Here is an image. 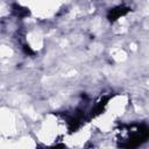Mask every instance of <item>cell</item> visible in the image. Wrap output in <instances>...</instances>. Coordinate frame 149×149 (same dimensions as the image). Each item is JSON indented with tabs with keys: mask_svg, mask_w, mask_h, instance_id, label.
Listing matches in <instances>:
<instances>
[{
	"mask_svg": "<svg viewBox=\"0 0 149 149\" xmlns=\"http://www.w3.org/2000/svg\"><path fill=\"white\" fill-rule=\"evenodd\" d=\"M24 51H26L27 54H30V55H33V54H34V52H33V50H31L28 45H24Z\"/></svg>",
	"mask_w": 149,
	"mask_h": 149,
	"instance_id": "cell-3",
	"label": "cell"
},
{
	"mask_svg": "<svg viewBox=\"0 0 149 149\" xmlns=\"http://www.w3.org/2000/svg\"><path fill=\"white\" fill-rule=\"evenodd\" d=\"M128 10H129V9H128V8H125V7H118V8H114V9H112V10L108 13V19H109L111 21H114V20H116L118 17L125 15Z\"/></svg>",
	"mask_w": 149,
	"mask_h": 149,
	"instance_id": "cell-1",
	"label": "cell"
},
{
	"mask_svg": "<svg viewBox=\"0 0 149 149\" xmlns=\"http://www.w3.org/2000/svg\"><path fill=\"white\" fill-rule=\"evenodd\" d=\"M14 13L17 15V16H20V17H22V16H24V15H28L29 14V12H28V9H26V8H22V7H20V6H14Z\"/></svg>",
	"mask_w": 149,
	"mask_h": 149,
	"instance_id": "cell-2",
	"label": "cell"
}]
</instances>
